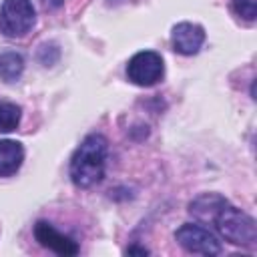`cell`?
I'll use <instances>...</instances> for the list:
<instances>
[{
  "instance_id": "6da1fadb",
  "label": "cell",
  "mask_w": 257,
  "mask_h": 257,
  "mask_svg": "<svg viewBox=\"0 0 257 257\" xmlns=\"http://www.w3.org/2000/svg\"><path fill=\"white\" fill-rule=\"evenodd\" d=\"M108 143L102 135H88L70 159V179L76 187L88 189L104 175Z\"/></svg>"
},
{
  "instance_id": "7a4b0ae2",
  "label": "cell",
  "mask_w": 257,
  "mask_h": 257,
  "mask_svg": "<svg viewBox=\"0 0 257 257\" xmlns=\"http://www.w3.org/2000/svg\"><path fill=\"white\" fill-rule=\"evenodd\" d=\"M215 227L221 233V237L233 245H243V247H251L257 239V227L255 221L243 213L241 209L225 203L219 213L215 215Z\"/></svg>"
},
{
  "instance_id": "3957f363",
  "label": "cell",
  "mask_w": 257,
  "mask_h": 257,
  "mask_svg": "<svg viewBox=\"0 0 257 257\" xmlns=\"http://www.w3.org/2000/svg\"><path fill=\"white\" fill-rule=\"evenodd\" d=\"M36 20V12L30 0H4L0 8V32L16 38L24 36Z\"/></svg>"
},
{
  "instance_id": "277c9868",
  "label": "cell",
  "mask_w": 257,
  "mask_h": 257,
  "mask_svg": "<svg viewBox=\"0 0 257 257\" xmlns=\"http://www.w3.org/2000/svg\"><path fill=\"white\" fill-rule=\"evenodd\" d=\"M175 239L189 253H201V255H219L221 253V243L217 241V237L209 229H205L203 225H197V223L181 225L175 233Z\"/></svg>"
},
{
  "instance_id": "5b68a950",
  "label": "cell",
  "mask_w": 257,
  "mask_h": 257,
  "mask_svg": "<svg viewBox=\"0 0 257 257\" xmlns=\"http://www.w3.org/2000/svg\"><path fill=\"white\" fill-rule=\"evenodd\" d=\"M165 72V66H163V58L161 54L153 52V50H143V52H137L128 64H126V76L131 82L139 84V86H151L155 84L157 80H161Z\"/></svg>"
},
{
  "instance_id": "8992f818",
  "label": "cell",
  "mask_w": 257,
  "mask_h": 257,
  "mask_svg": "<svg viewBox=\"0 0 257 257\" xmlns=\"http://www.w3.org/2000/svg\"><path fill=\"white\" fill-rule=\"evenodd\" d=\"M34 237L42 247H46V249H50V251H54L58 255H76L78 253L76 241H72L70 237L62 235L60 231H56L46 221H38L34 225Z\"/></svg>"
},
{
  "instance_id": "52a82bcc",
  "label": "cell",
  "mask_w": 257,
  "mask_h": 257,
  "mask_svg": "<svg viewBox=\"0 0 257 257\" xmlns=\"http://www.w3.org/2000/svg\"><path fill=\"white\" fill-rule=\"evenodd\" d=\"M173 48L179 54L191 56L195 52H199L201 44L205 42V30L199 24L193 22H181L173 28V36H171Z\"/></svg>"
},
{
  "instance_id": "ba28073f",
  "label": "cell",
  "mask_w": 257,
  "mask_h": 257,
  "mask_svg": "<svg viewBox=\"0 0 257 257\" xmlns=\"http://www.w3.org/2000/svg\"><path fill=\"white\" fill-rule=\"evenodd\" d=\"M24 161V149L20 143L4 139L0 141V177L14 175Z\"/></svg>"
},
{
  "instance_id": "9c48e42d",
  "label": "cell",
  "mask_w": 257,
  "mask_h": 257,
  "mask_svg": "<svg viewBox=\"0 0 257 257\" xmlns=\"http://www.w3.org/2000/svg\"><path fill=\"white\" fill-rule=\"evenodd\" d=\"M24 70V58L18 52H0V80L14 82L22 76Z\"/></svg>"
},
{
  "instance_id": "30bf717a",
  "label": "cell",
  "mask_w": 257,
  "mask_h": 257,
  "mask_svg": "<svg viewBox=\"0 0 257 257\" xmlns=\"http://www.w3.org/2000/svg\"><path fill=\"white\" fill-rule=\"evenodd\" d=\"M225 203H227V201H225L223 197H219V195H203V197H199L197 201L191 203V213H193L195 217L203 219V221L215 219V215L219 213V209H221Z\"/></svg>"
},
{
  "instance_id": "8fae6325",
  "label": "cell",
  "mask_w": 257,
  "mask_h": 257,
  "mask_svg": "<svg viewBox=\"0 0 257 257\" xmlns=\"http://www.w3.org/2000/svg\"><path fill=\"white\" fill-rule=\"evenodd\" d=\"M20 122V106L0 100V131H14Z\"/></svg>"
},
{
  "instance_id": "7c38bea8",
  "label": "cell",
  "mask_w": 257,
  "mask_h": 257,
  "mask_svg": "<svg viewBox=\"0 0 257 257\" xmlns=\"http://www.w3.org/2000/svg\"><path fill=\"white\" fill-rule=\"evenodd\" d=\"M233 8L245 20H255L257 16V0H233Z\"/></svg>"
},
{
  "instance_id": "4fadbf2b",
  "label": "cell",
  "mask_w": 257,
  "mask_h": 257,
  "mask_svg": "<svg viewBox=\"0 0 257 257\" xmlns=\"http://www.w3.org/2000/svg\"><path fill=\"white\" fill-rule=\"evenodd\" d=\"M126 253H128V255H133V253H139V255H147L149 251H147V249H143V247H128V249H126Z\"/></svg>"
}]
</instances>
